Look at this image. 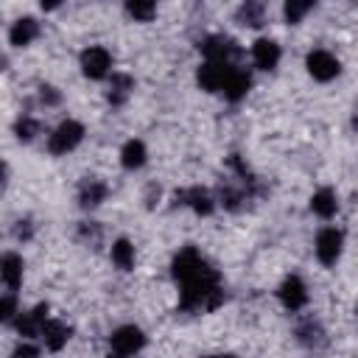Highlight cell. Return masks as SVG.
<instances>
[{"label": "cell", "instance_id": "9a60e30c", "mask_svg": "<svg viewBox=\"0 0 358 358\" xmlns=\"http://www.w3.org/2000/svg\"><path fill=\"white\" fill-rule=\"evenodd\" d=\"M310 210L319 215V218H333L338 213V199L330 187H322L310 196Z\"/></svg>", "mask_w": 358, "mask_h": 358}, {"label": "cell", "instance_id": "f1b7e54d", "mask_svg": "<svg viewBox=\"0 0 358 358\" xmlns=\"http://www.w3.org/2000/svg\"><path fill=\"white\" fill-rule=\"evenodd\" d=\"M6 173H8V168H6V162H3V159H0V185H3V182H6Z\"/></svg>", "mask_w": 358, "mask_h": 358}, {"label": "cell", "instance_id": "52a82bcc", "mask_svg": "<svg viewBox=\"0 0 358 358\" xmlns=\"http://www.w3.org/2000/svg\"><path fill=\"white\" fill-rule=\"evenodd\" d=\"M249 87H252V76H249L243 67L229 64L218 92H224V98H227V101H241V98L249 92Z\"/></svg>", "mask_w": 358, "mask_h": 358}, {"label": "cell", "instance_id": "2e32d148", "mask_svg": "<svg viewBox=\"0 0 358 358\" xmlns=\"http://www.w3.org/2000/svg\"><path fill=\"white\" fill-rule=\"evenodd\" d=\"M238 22L249 28H260L266 22V3L263 0H243L238 8Z\"/></svg>", "mask_w": 358, "mask_h": 358}, {"label": "cell", "instance_id": "5b68a950", "mask_svg": "<svg viewBox=\"0 0 358 358\" xmlns=\"http://www.w3.org/2000/svg\"><path fill=\"white\" fill-rule=\"evenodd\" d=\"M109 347H112V352H117V355H134V352H140V350L145 347V336H143L140 327L123 324V327H117V330L109 336Z\"/></svg>", "mask_w": 358, "mask_h": 358}, {"label": "cell", "instance_id": "277c9868", "mask_svg": "<svg viewBox=\"0 0 358 358\" xmlns=\"http://www.w3.org/2000/svg\"><path fill=\"white\" fill-rule=\"evenodd\" d=\"M305 67H308V73H310L316 81H333V78L341 73L338 59H336L330 50H322V48H316V50L308 53Z\"/></svg>", "mask_w": 358, "mask_h": 358}, {"label": "cell", "instance_id": "8992f818", "mask_svg": "<svg viewBox=\"0 0 358 358\" xmlns=\"http://www.w3.org/2000/svg\"><path fill=\"white\" fill-rule=\"evenodd\" d=\"M199 48H201L204 59H210V62H224V64H232V62H235V56L241 53V50H238V42H235V39H229V36H224V34L207 36Z\"/></svg>", "mask_w": 358, "mask_h": 358}, {"label": "cell", "instance_id": "3957f363", "mask_svg": "<svg viewBox=\"0 0 358 358\" xmlns=\"http://www.w3.org/2000/svg\"><path fill=\"white\" fill-rule=\"evenodd\" d=\"M109 70H112V53H109L106 48L92 45V48H87V50L81 53V73H84L87 78H92V81L106 78Z\"/></svg>", "mask_w": 358, "mask_h": 358}, {"label": "cell", "instance_id": "ba28073f", "mask_svg": "<svg viewBox=\"0 0 358 358\" xmlns=\"http://www.w3.org/2000/svg\"><path fill=\"white\" fill-rule=\"evenodd\" d=\"M277 296H280V302L288 308V310H299L305 302H308V288H305V282L299 280V277H285L282 282H280V288H277Z\"/></svg>", "mask_w": 358, "mask_h": 358}, {"label": "cell", "instance_id": "ffe728a7", "mask_svg": "<svg viewBox=\"0 0 358 358\" xmlns=\"http://www.w3.org/2000/svg\"><path fill=\"white\" fill-rule=\"evenodd\" d=\"M106 199V185L101 179H84L78 187V201L81 207H98Z\"/></svg>", "mask_w": 358, "mask_h": 358}, {"label": "cell", "instance_id": "d4e9b609", "mask_svg": "<svg viewBox=\"0 0 358 358\" xmlns=\"http://www.w3.org/2000/svg\"><path fill=\"white\" fill-rule=\"evenodd\" d=\"M14 313H17V299H14V294H0V322L14 319Z\"/></svg>", "mask_w": 358, "mask_h": 358}, {"label": "cell", "instance_id": "4fadbf2b", "mask_svg": "<svg viewBox=\"0 0 358 358\" xmlns=\"http://www.w3.org/2000/svg\"><path fill=\"white\" fill-rule=\"evenodd\" d=\"M36 36H39V22H36L34 17H20V20L11 25V31H8V42H11L14 48H25V45H31Z\"/></svg>", "mask_w": 358, "mask_h": 358}, {"label": "cell", "instance_id": "83f0119b", "mask_svg": "<svg viewBox=\"0 0 358 358\" xmlns=\"http://www.w3.org/2000/svg\"><path fill=\"white\" fill-rule=\"evenodd\" d=\"M62 3H64V0H39V6H42L45 11H56Z\"/></svg>", "mask_w": 358, "mask_h": 358}, {"label": "cell", "instance_id": "cb8c5ba5", "mask_svg": "<svg viewBox=\"0 0 358 358\" xmlns=\"http://www.w3.org/2000/svg\"><path fill=\"white\" fill-rule=\"evenodd\" d=\"M14 131H17V137H20L22 143H31V140L39 134V123H36L34 117H28V115H25V117H20V120H17Z\"/></svg>", "mask_w": 358, "mask_h": 358}, {"label": "cell", "instance_id": "9c48e42d", "mask_svg": "<svg viewBox=\"0 0 358 358\" xmlns=\"http://www.w3.org/2000/svg\"><path fill=\"white\" fill-rule=\"evenodd\" d=\"M227 67H229V64H224V62H210V59H207V62L199 67V73H196L199 87L207 90V92H218V90H221V81H224V76H227Z\"/></svg>", "mask_w": 358, "mask_h": 358}, {"label": "cell", "instance_id": "d6986e66", "mask_svg": "<svg viewBox=\"0 0 358 358\" xmlns=\"http://www.w3.org/2000/svg\"><path fill=\"white\" fill-rule=\"evenodd\" d=\"M131 90H134V78H131L129 73H112L106 98H109V101L117 106V103H123V101L131 95Z\"/></svg>", "mask_w": 358, "mask_h": 358}, {"label": "cell", "instance_id": "4316f807", "mask_svg": "<svg viewBox=\"0 0 358 358\" xmlns=\"http://www.w3.org/2000/svg\"><path fill=\"white\" fill-rule=\"evenodd\" d=\"M36 352H39V347H31V344H20L14 350V355H36Z\"/></svg>", "mask_w": 358, "mask_h": 358}, {"label": "cell", "instance_id": "e0dca14e", "mask_svg": "<svg viewBox=\"0 0 358 358\" xmlns=\"http://www.w3.org/2000/svg\"><path fill=\"white\" fill-rule=\"evenodd\" d=\"M145 157H148V151H145L143 140H129V143L120 148V165H123L126 171L143 168V165H145Z\"/></svg>", "mask_w": 358, "mask_h": 358}, {"label": "cell", "instance_id": "ac0fdd59", "mask_svg": "<svg viewBox=\"0 0 358 358\" xmlns=\"http://www.w3.org/2000/svg\"><path fill=\"white\" fill-rule=\"evenodd\" d=\"M179 199H182V204H187V207H190V210H196L199 215H210V213H213V207H215L213 196H210L204 187H190V190H185Z\"/></svg>", "mask_w": 358, "mask_h": 358}, {"label": "cell", "instance_id": "7c38bea8", "mask_svg": "<svg viewBox=\"0 0 358 358\" xmlns=\"http://www.w3.org/2000/svg\"><path fill=\"white\" fill-rule=\"evenodd\" d=\"M22 257L20 255H14V252H8V255H3L0 257V280H3V285L8 288V291H17L20 288V282H22Z\"/></svg>", "mask_w": 358, "mask_h": 358}, {"label": "cell", "instance_id": "5bb4252c", "mask_svg": "<svg viewBox=\"0 0 358 358\" xmlns=\"http://www.w3.org/2000/svg\"><path fill=\"white\" fill-rule=\"evenodd\" d=\"M39 338L45 341L48 350H62V347L67 344V338H70V327H67L64 322L48 319L45 327H42V333H39Z\"/></svg>", "mask_w": 358, "mask_h": 358}, {"label": "cell", "instance_id": "30bf717a", "mask_svg": "<svg viewBox=\"0 0 358 358\" xmlns=\"http://www.w3.org/2000/svg\"><path fill=\"white\" fill-rule=\"evenodd\" d=\"M45 322H48V305H36L34 310H28L17 319V330L22 338H39Z\"/></svg>", "mask_w": 358, "mask_h": 358}, {"label": "cell", "instance_id": "44dd1931", "mask_svg": "<svg viewBox=\"0 0 358 358\" xmlns=\"http://www.w3.org/2000/svg\"><path fill=\"white\" fill-rule=\"evenodd\" d=\"M109 255H112V263H115L120 271H129V268L134 266V243H131V241H126V238L115 241Z\"/></svg>", "mask_w": 358, "mask_h": 358}, {"label": "cell", "instance_id": "603a6c76", "mask_svg": "<svg viewBox=\"0 0 358 358\" xmlns=\"http://www.w3.org/2000/svg\"><path fill=\"white\" fill-rule=\"evenodd\" d=\"M316 6V0H285V6H282V14H285V20L291 22V25H296V22H302L305 17H308V11Z\"/></svg>", "mask_w": 358, "mask_h": 358}, {"label": "cell", "instance_id": "6da1fadb", "mask_svg": "<svg viewBox=\"0 0 358 358\" xmlns=\"http://www.w3.org/2000/svg\"><path fill=\"white\" fill-rule=\"evenodd\" d=\"M81 140H84V126L78 120H64L48 137V151L50 154H70Z\"/></svg>", "mask_w": 358, "mask_h": 358}, {"label": "cell", "instance_id": "484cf974", "mask_svg": "<svg viewBox=\"0 0 358 358\" xmlns=\"http://www.w3.org/2000/svg\"><path fill=\"white\" fill-rule=\"evenodd\" d=\"M39 98H42V103H59V95L53 92V87H42Z\"/></svg>", "mask_w": 358, "mask_h": 358}, {"label": "cell", "instance_id": "7a4b0ae2", "mask_svg": "<svg viewBox=\"0 0 358 358\" xmlns=\"http://www.w3.org/2000/svg\"><path fill=\"white\" fill-rule=\"evenodd\" d=\"M341 252H344V232L336 229V227H324L316 235V257H319V263L336 266Z\"/></svg>", "mask_w": 358, "mask_h": 358}, {"label": "cell", "instance_id": "8fae6325", "mask_svg": "<svg viewBox=\"0 0 358 358\" xmlns=\"http://www.w3.org/2000/svg\"><path fill=\"white\" fill-rule=\"evenodd\" d=\"M252 62L260 70H274L280 62V45L274 39H257L252 45Z\"/></svg>", "mask_w": 358, "mask_h": 358}, {"label": "cell", "instance_id": "7402d4cb", "mask_svg": "<svg viewBox=\"0 0 358 358\" xmlns=\"http://www.w3.org/2000/svg\"><path fill=\"white\" fill-rule=\"evenodd\" d=\"M126 14L137 22H148L157 14V0H126Z\"/></svg>", "mask_w": 358, "mask_h": 358}]
</instances>
